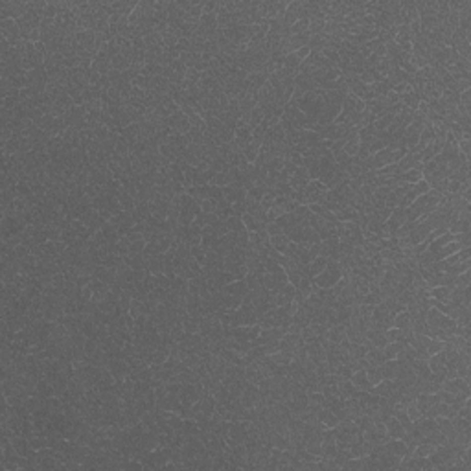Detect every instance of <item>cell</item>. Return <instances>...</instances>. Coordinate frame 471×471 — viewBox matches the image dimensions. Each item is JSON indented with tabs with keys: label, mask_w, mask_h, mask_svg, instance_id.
Returning a JSON list of instances; mask_svg holds the SVG:
<instances>
[{
	"label": "cell",
	"mask_w": 471,
	"mask_h": 471,
	"mask_svg": "<svg viewBox=\"0 0 471 471\" xmlns=\"http://www.w3.org/2000/svg\"><path fill=\"white\" fill-rule=\"evenodd\" d=\"M405 412H407L408 418L412 420V423H414L416 420H420V418H421V412H420V408H418V405H416V402L408 403L407 407H405Z\"/></svg>",
	"instance_id": "obj_20"
},
{
	"label": "cell",
	"mask_w": 471,
	"mask_h": 471,
	"mask_svg": "<svg viewBox=\"0 0 471 471\" xmlns=\"http://www.w3.org/2000/svg\"><path fill=\"white\" fill-rule=\"evenodd\" d=\"M342 278V267L337 260H330L326 265V269L322 270L321 274H317L313 278L315 285L319 289H330V287H335L337 282Z\"/></svg>",
	"instance_id": "obj_2"
},
{
	"label": "cell",
	"mask_w": 471,
	"mask_h": 471,
	"mask_svg": "<svg viewBox=\"0 0 471 471\" xmlns=\"http://www.w3.org/2000/svg\"><path fill=\"white\" fill-rule=\"evenodd\" d=\"M429 296L434 298L438 302H449V296H451V287L447 285H438V287H431L429 289Z\"/></svg>",
	"instance_id": "obj_13"
},
{
	"label": "cell",
	"mask_w": 471,
	"mask_h": 471,
	"mask_svg": "<svg viewBox=\"0 0 471 471\" xmlns=\"http://www.w3.org/2000/svg\"><path fill=\"white\" fill-rule=\"evenodd\" d=\"M302 65V61L296 57V54L293 52V54H287L285 56V59H283V68L285 70H289V72H298V67Z\"/></svg>",
	"instance_id": "obj_18"
},
{
	"label": "cell",
	"mask_w": 471,
	"mask_h": 471,
	"mask_svg": "<svg viewBox=\"0 0 471 471\" xmlns=\"http://www.w3.org/2000/svg\"><path fill=\"white\" fill-rule=\"evenodd\" d=\"M421 168H423V164L416 166V168H412V170H407V171L398 173L396 182H398V184H414V182L421 181Z\"/></svg>",
	"instance_id": "obj_5"
},
{
	"label": "cell",
	"mask_w": 471,
	"mask_h": 471,
	"mask_svg": "<svg viewBox=\"0 0 471 471\" xmlns=\"http://www.w3.org/2000/svg\"><path fill=\"white\" fill-rule=\"evenodd\" d=\"M269 243L276 252H280V254H285V251H287V245H289L291 241H289V238H287V236L282 232V234H276V236H269Z\"/></svg>",
	"instance_id": "obj_11"
},
{
	"label": "cell",
	"mask_w": 471,
	"mask_h": 471,
	"mask_svg": "<svg viewBox=\"0 0 471 471\" xmlns=\"http://www.w3.org/2000/svg\"><path fill=\"white\" fill-rule=\"evenodd\" d=\"M223 293H226V295H234V296H243L249 293V287H247L245 280H234V282H230L228 285H225L223 287Z\"/></svg>",
	"instance_id": "obj_9"
},
{
	"label": "cell",
	"mask_w": 471,
	"mask_h": 471,
	"mask_svg": "<svg viewBox=\"0 0 471 471\" xmlns=\"http://www.w3.org/2000/svg\"><path fill=\"white\" fill-rule=\"evenodd\" d=\"M364 372H366V377H368V381L372 383V387H376L377 383L383 381L381 372H379V366H376V364H368V366L364 368Z\"/></svg>",
	"instance_id": "obj_17"
},
{
	"label": "cell",
	"mask_w": 471,
	"mask_h": 471,
	"mask_svg": "<svg viewBox=\"0 0 471 471\" xmlns=\"http://www.w3.org/2000/svg\"><path fill=\"white\" fill-rule=\"evenodd\" d=\"M421 162V153H405V157L400 160V162H396L398 166V171L402 173V171H407V170H412V168H416V166H420Z\"/></svg>",
	"instance_id": "obj_6"
},
{
	"label": "cell",
	"mask_w": 471,
	"mask_h": 471,
	"mask_svg": "<svg viewBox=\"0 0 471 471\" xmlns=\"http://www.w3.org/2000/svg\"><path fill=\"white\" fill-rule=\"evenodd\" d=\"M295 54H296V57H298L300 61H306V59L309 57V54H311V50H309V46H302V48H298Z\"/></svg>",
	"instance_id": "obj_22"
},
{
	"label": "cell",
	"mask_w": 471,
	"mask_h": 471,
	"mask_svg": "<svg viewBox=\"0 0 471 471\" xmlns=\"http://www.w3.org/2000/svg\"><path fill=\"white\" fill-rule=\"evenodd\" d=\"M471 283V272L470 270H466V272H460V274H457V287H470Z\"/></svg>",
	"instance_id": "obj_21"
},
{
	"label": "cell",
	"mask_w": 471,
	"mask_h": 471,
	"mask_svg": "<svg viewBox=\"0 0 471 471\" xmlns=\"http://www.w3.org/2000/svg\"><path fill=\"white\" fill-rule=\"evenodd\" d=\"M392 326L398 328V330H412V319H410V315H408L407 309H403L402 313L394 315Z\"/></svg>",
	"instance_id": "obj_12"
},
{
	"label": "cell",
	"mask_w": 471,
	"mask_h": 471,
	"mask_svg": "<svg viewBox=\"0 0 471 471\" xmlns=\"http://www.w3.org/2000/svg\"><path fill=\"white\" fill-rule=\"evenodd\" d=\"M359 147H361V140H359V136L355 135V136H352V138L346 140V144H344V147H342V151H344L348 157H357Z\"/></svg>",
	"instance_id": "obj_16"
},
{
	"label": "cell",
	"mask_w": 471,
	"mask_h": 471,
	"mask_svg": "<svg viewBox=\"0 0 471 471\" xmlns=\"http://www.w3.org/2000/svg\"><path fill=\"white\" fill-rule=\"evenodd\" d=\"M147 272L151 274H162L164 272V254L153 256L147 260Z\"/></svg>",
	"instance_id": "obj_15"
},
{
	"label": "cell",
	"mask_w": 471,
	"mask_h": 471,
	"mask_svg": "<svg viewBox=\"0 0 471 471\" xmlns=\"http://www.w3.org/2000/svg\"><path fill=\"white\" fill-rule=\"evenodd\" d=\"M442 350H444V340L431 337V339H429V344H427V355H434V353H440Z\"/></svg>",
	"instance_id": "obj_19"
},
{
	"label": "cell",
	"mask_w": 471,
	"mask_h": 471,
	"mask_svg": "<svg viewBox=\"0 0 471 471\" xmlns=\"http://www.w3.org/2000/svg\"><path fill=\"white\" fill-rule=\"evenodd\" d=\"M434 421H436V429H438L440 433L446 434V438H451L453 436V423H451V418H446V416H436L434 418Z\"/></svg>",
	"instance_id": "obj_14"
},
{
	"label": "cell",
	"mask_w": 471,
	"mask_h": 471,
	"mask_svg": "<svg viewBox=\"0 0 471 471\" xmlns=\"http://www.w3.org/2000/svg\"><path fill=\"white\" fill-rule=\"evenodd\" d=\"M379 372L383 379H396L398 376V361L396 359H387L383 364H379Z\"/></svg>",
	"instance_id": "obj_10"
},
{
	"label": "cell",
	"mask_w": 471,
	"mask_h": 471,
	"mask_svg": "<svg viewBox=\"0 0 471 471\" xmlns=\"http://www.w3.org/2000/svg\"><path fill=\"white\" fill-rule=\"evenodd\" d=\"M442 390H446V392H449V394H455V396L466 400V398H470V381H466V379H462V377L444 379Z\"/></svg>",
	"instance_id": "obj_3"
},
{
	"label": "cell",
	"mask_w": 471,
	"mask_h": 471,
	"mask_svg": "<svg viewBox=\"0 0 471 471\" xmlns=\"http://www.w3.org/2000/svg\"><path fill=\"white\" fill-rule=\"evenodd\" d=\"M350 381H352L353 387H355V390H359V392H372V390H374L372 383L368 381V377H366V372H364V368L353 372L352 379H350Z\"/></svg>",
	"instance_id": "obj_4"
},
{
	"label": "cell",
	"mask_w": 471,
	"mask_h": 471,
	"mask_svg": "<svg viewBox=\"0 0 471 471\" xmlns=\"http://www.w3.org/2000/svg\"><path fill=\"white\" fill-rule=\"evenodd\" d=\"M385 429H387V434H389V438L392 440H402L403 436H405V429H403V425L400 423V421L394 418V416H390L389 420L385 421Z\"/></svg>",
	"instance_id": "obj_7"
},
{
	"label": "cell",
	"mask_w": 471,
	"mask_h": 471,
	"mask_svg": "<svg viewBox=\"0 0 471 471\" xmlns=\"http://www.w3.org/2000/svg\"><path fill=\"white\" fill-rule=\"evenodd\" d=\"M425 322H427V335L429 337H434V339H446L449 335H455L457 328H459L455 319L440 313L438 309L434 308H429Z\"/></svg>",
	"instance_id": "obj_1"
},
{
	"label": "cell",
	"mask_w": 471,
	"mask_h": 471,
	"mask_svg": "<svg viewBox=\"0 0 471 471\" xmlns=\"http://www.w3.org/2000/svg\"><path fill=\"white\" fill-rule=\"evenodd\" d=\"M385 449H387V453L394 455V457H400V459H403L405 455H410L403 440H392V438L387 440V442H385Z\"/></svg>",
	"instance_id": "obj_8"
}]
</instances>
